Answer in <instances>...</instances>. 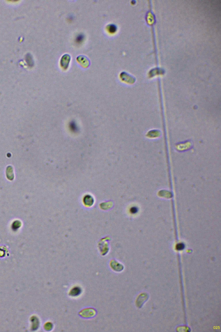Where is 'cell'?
I'll return each instance as SVG.
<instances>
[{
	"label": "cell",
	"mask_w": 221,
	"mask_h": 332,
	"mask_svg": "<svg viewBox=\"0 0 221 332\" xmlns=\"http://www.w3.org/2000/svg\"><path fill=\"white\" fill-rule=\"evenodd\" d=\"M80 289L79 288H74L72 289L71 291L70 295L73 296H76L80 293Z\"/></svg>",
	"instance_id": "277c9868"
},
{
	"label": "cell",
	"mask_w": 221,
	"mask_h": 332,
	"mask_svg": "<svg viewBox=\"0 0 221 332\" xmlns=\"http://www.w3.org/2000/svg\"><path fill=\"white\" fill-rule=\"evenodd\" d=\"M108 27H107V30L109 31V32L111 33H115L117 30V27L116 26L114 25V24H111L107 26Z\"/></svg>",
	"instance_id": "5b68a950"
},
{
	"label": "cell",
	"mask_w": 221,
	"mask_h": 332,
	"mask_svg": "<svg viewBox=\"0 0 221 332\" xmlns=\"http://www.w3.org/2000/svg\"><path fill=\"white\" fill-rule=\"evenodd\" d=\"M95 310L93 308H86L83 309L79 313V315L84 318H91L95 315Z\"/></svg>",
	"instance_id": "6da1fadb"
},
{
	"label": "cell",
	"mask_w": 221,
	"mask_h": 332,
	"mask_svg": "<svg viewBox=\"0 0 221 332\" xmlns=\"http://www.w3.org/2000/svg\"><path fill=\"white\" fill-rule=\"evenodd\" d=\"M77 61L83 67H87L89 66L90 61L89 59L86 56L83 55H79L77 58Z\"/></svg>",
	"instance_id": "3957f363"
},
{
	"label": "cell",
	"mask_w": 221,
	"mask_h": 332,
	"mask_svg": "<svg viewBox=\"0 0 221 332\" xmlns=\"http://www.w3.org/2000/svg\"><path fill=\"white\" fill-rule=\"evenodd\" d=\"M83 38H84V37H83V35H79L78 36H77V42H81V41H82V39H83Z\"/></svg>",
	"instance_id": "8992f818"
},
{
	"label": "cell",
	"mask_w": 221,
	"mask_h": 332,
	"mask_svg": "<svg viewBox=\"0 0 221 332\" xmlns=\"http://www.w3.org/2000/svg\"><path fill=\"white\" fill-rule=\"evenodd\" d=\"M71 59V56L69 54H65L63 55L60 60V65L63 68L66 70L68 68Z\"/></svg>",
	"instance_id": "7a4b0ae2"
}]
</instances>
